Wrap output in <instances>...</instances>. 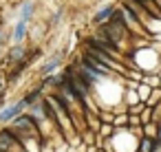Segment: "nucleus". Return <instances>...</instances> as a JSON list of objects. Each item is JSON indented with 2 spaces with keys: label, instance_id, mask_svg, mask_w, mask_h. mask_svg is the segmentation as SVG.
Segmentation results:
<instances>
[{
  "label": "nucleus",
  "instance_id": "f257e3e1",
  "mask_svg": "<svg viewBox=\"0 0 161 152\" xmlns=\"http://www.w3.org/2000/svg\"><path fill=\"white\" fill-rule=\"evenodd\" d=\"M27 108V101L25 99H20L18 104H14V106H9V108H3L0 110V123H7V121H14L22 110Z\"/></svg>",
  "mask_w": 161,
  "mask_h": 152
},
{
  "label": "nucleus",
  "instance_id": "f03ea898",
  "mask_svg": "<svg viewBox=\"0 0 161 152\" xmlns=\"http://www.w3.org/2000/svg\"><path fill=\"white\" fill-rule=\"evenodd\" d=\"M16 141H18V137H16L9 128L0 130V152H9V150L16 145Z\"/></svg>",
  "mask_w": 161,
  "mask_h": 152
},
{
  "label": "nucleus",
  "instance_id": "7ed1b4c3",
  "mask_svg": "<svg viewBox=\"0 0 161 152\" xmlns=\"http://www.w3.org/2000/svg\"><path fill=\"white\" fill-rule=\"evenodd\" d=\"M84 64H86V66H91L97 75H106V73H110V68H106V66H104L97 57H93L88 51H86V55H84Z\"/></svg>",
  "mask_w": 161,
  "mask_h": 152
},
{
  "label": "nucleus",
  "instance_id": "20e7f679",
  "mask_svg": "<svg viewBox=\"0 0 161 152\" xmlns=\"http://www.w3.org/2000/svg\"><path fill=\"white\" fill-rule=\"evenodd\" d=\"M25 35H27V22H22V20H18V24L14 27V33H11V40H14L16 44H20V42L25 40Z\"/></svg>",
  "mask_w": 161,
  "mask_h": 152
},
{
  "label": "nucleus",
  "instance_id": "39448f33",
  "mask_svg": "<svg viewBox=\"0 0 161 152\" xmlns=\"http://www.w3.org/2000/svg\"><path fill=\"white\" fill-rule=\"evenodd\" d=\"M31 14H33V0H25L22 7H20V20L22 22H29Z\"/></svg>",
  "mask_w": 161,
  "mask_h": 152
},
{
  "label": "nucleus",
  "instance_id": "423d86ee",
  "mask_svg": "<svg viewBox=\"0 0 161 152\" xmlns=\"http://www.w3.org/2000/svg\"><path fill=\"white\" fill-rule=\"evenodd\" d=\"M58 64H60V55H55L53 60H49V62L42 66V75H44V77H49V75L55 71V66H58Z\"/></svg>",
  "mask_w": 161,
  "mask_h": 152
},
{
  "label": "nucleus",
  "instance_id": "0eeeda50",
  "mask_svg": "<svg viewBox=\"0 0 161 152\" xmlns=\"http://www.w3.org/2000/svg\"><path fill=\"white\" fill-rule=\"evenodd\" d=\"M110 16H115V9H113V7H106L104 11H99V14L95 16V22H99V24H102V22H106Z\"/></svg>",
  "mask_w": 161,
  "mask_h": 152
},
{
  "label": "nucleus",
  "instance_id": "6e6552de",
  "mask_svg": "<svg viewBox=\"0 0 161 152\" xmlns=\"http://www.w3.org/2000/svg\"><path fill=\"white\" fill-rule=\"evenodd\" d=\"M154 145H157V141H152V139H141V152H154Z\"/></svg>",
  "mask_w": 161,
  "mask_h": 152
},
{
  "label": "nucleus",
  "instance_id": "1a4fd4ad",
  "mask_svg": "<svg viewBox=\"0 0 161 152\" xmlns=\"http://www.w3.org/2000/svg\"><path fill=\"white\" fill-rule=\"evenodd\" d=\"M25 57V49L22 46H14L11 53H9V60H22Z\"/></svg>",
  "mask_w": 161,
  "mask_h": 152
},
{
  "label": "nucleus",
  "instance_id": "9d476101",
  "mask_svg": "<svg viewBox=\"0 0 161 152\" xmlns=\"http://www.w3.org/2000/svg\"><path fill=\"white\" fill-rule=\"evenodd\" d=\"M110 130H113V128H110V126H108V123H106V126H102V134H108V132H110Z\"/></svg>",
  "mask_w": 161,
  "mask_h": 152
},
{
  "label": "nucleus",
  "instance_id": "9b49d317",
  "mask_svg": "<svg viewBox=\"0 0 161 152\" xmlns=\"http://www.w3.org/2000/svg\"><path fill=\"white\" fill-rule=\"evenodd\" d=\"M128 121H130L132 126H137V123H139V119H137V117H128Z\"/></svg>",
  "mask_w": 161,
  "mask_h": 152
},
{
  "label": "nucleus",
  "instance_id": "f8f14e48",
  "mask_svg": "<svg viewBox=\"0 0 161 152\" xmlns=\"http://www.w3.org/2000/svg\"><path fill=\"white\" fill-rule=\"evenodd\" d=\"M0 90H3V75H0Z\"/></svg>",
  "mask_w": 161,
  "mask_h": 152
},
{
  "label": "nucleus",
  "instance_id": "ddd939ff",
  "mask_svg": "<svg viewBox=\"0 0 161 152\" xmlns=\"http://www.w3.org/2000/svg\"><path fill=\"white\" fill-rule=\"evenodd\" d=\"M159 139H161V126H159Z\"/></svg>",
  "mask_w": 161,
  "mask_h": 152
}]
</instances>
